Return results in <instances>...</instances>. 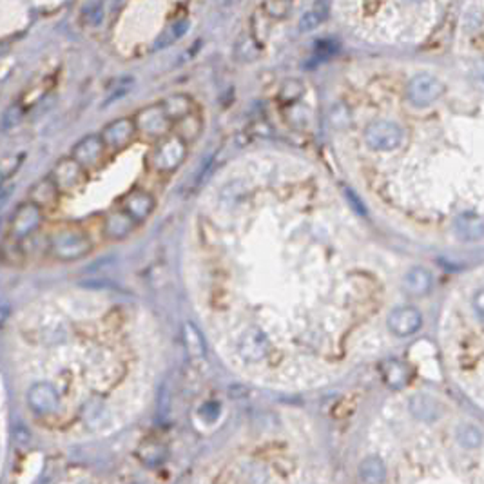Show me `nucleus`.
Listing matches in <instances>:
<instances>
[{"label": "nucleus", "mask_w": 484, "mask_h": 484, "mask_svg": "<svg viewBox=\"0 0 484 484\" xmlns=\"http://www.w3.org/2000/svg\"><path fill=\"white\" fill-rule=\"evenodd\" d=\"M91 240L85 233L73 227L60 229L51 238V252L62 261H77L91 252Z\"/></svg>", "instance_id": "f257e3e1"}, {"label": "nucleus", "mask_w": 484, "mask_h": 484, "mask_svg": "<svg viewBox=\"0 0 484 484\" xmlns=\"http://www.w3.org/2000/svg\"><path fill=\"white\" fill-rule=\"evenodd\" d=\"M404 133L401 126L388 120L372 122L370 126L365 129V142L374 151H381V153H390L403 145Z\"/></svg>", "instance_id": "f03ea898"}, {"label": "nucleus", "mask_w": 484, "mask_h": 484, "mask_svg": "<svg viewBox=\"0 0 484 484\" xmlns=\"http://www.w3.org/2000/svg\"><path fill=\"white\" fill-rule=\"evenodd\" d=\"M444 93V84L434 75L421 73L416 75L406 85L408 102L416 108H426L432 105L435 100H439Z\"/></svg>", "instance_id": "7ed1b4c3"}, {"label": "nucleus", "mask_w": 484, "mask_h": 484, "mask_svg": "<svg viewBox=\"0 0 484 484\" xmlns=\"http://www.w3.org/2000/svg\"><path fill=\"white\" fill-rule=\"evenodd\" d=\"M236 350L245 363H260L272 352V343L261 328L252 327L242 332Z\"/></svg>", "instance_id": "20e7f679"}, {"label": "nucleus", "mask_w": 484, "mask_h": 484, "mask_svg": "<svg viewBox=\"0 0 484 484\" xmlns=\"http://www.w3.org/2000/svg\"><path fill=\"white\" fill-rule=\"evenodd\" d=\"M187 156V147H185V142L179 136H169L161 142L156 147L153 154V166L158 170H170L178 169V166Z\"/></svg>", "instance_id": "39448f33"}, {"label": "nucleus", "mask_w": 484, "mask_h": 484, "mask_svg": "<svg viewBox=\"0 0 484 484\" xmlns=\"http://www.w3.org/2000/svg\"><path fill=\"white\" fill-rule=\"evenodd\" d=\"M42 223V209L31 200L18 205L11 218V236L13 240H22L31 236Z\"/></svg>", "instance_id": "423d86ee"}, {"label": "nucleus", "mask_w": 484, "mask_h": 484, "mask_svg": "<svg viewBox=\"0 0 484 484\" xmlns=\"http://www.w3.org/2000/svg\"><path fill=\"white\" fill-rule=\"evenodd\" d=\"M136 131H142L147 136H166L170 127V118L167 117L161 103L142 109L135 118Z\"/></svg>", "instance_id": "0eeeda50"}, {"label": "nucleus", "mask_w": 484, "mask_h": 484, "mask_svg": "<svg viewBox=\"0 0 484 484\" xmlns=\"http://www.w3.org/2000/svg\"><path fill=\"white\" fill-rule=\"evenodd\" d=\"M386 325L394 336L408 337L421 328L423 318L419 310H416L413 307H399V309L392 310L388 319H386Z\"/></svg>", "instance_id": "6e6552de"}, {"label": "nucleus", "mask_w": 484, "mask_h": 484, "mask_svg": "<svg viewBox=\"0 0 484 484\" xmlns=\"http://www.w3.org/2000/svg\"><path fill=\"white\" fill-rule=\"evenodd\" d=\"M50 178L59 191H73L84 179V167L75 158H62L53 167Z\"/></svg>", "instance_id": "1a4fd4ad"}, {"label": "nucleus", "mask_w": 484, "mask_h": 484, "mask_svg": "<svg viewBox=\"0 0 484 484\" xmlns=\"http://www.w3.org/2000/svg\"><path fill=\"white\" fill-rule=\"evenodd\" d=\"M59 392L54 390L50 383H35L27 390V404L38 416L53 413L59 408Z\"/></svg>", "instance_id": "9d476101"}, {"label": "nucleus", "mask_w": 484, "mask_h": 484, "mask_svg": "<svg viewBox=\"0 0 484 484\" xmlns=\"http://www.w3.org/2000/svg\"><path fill=\"white\" fill-rule=\"evenodd\" d=\"M135 120H131V118H118V120L111 122L109 126H105V129L102 131V140L108 147L122 149L135 138Z\"/></svg>", "instance_id": "9b49d317"}, {"label": "nucleus", "mask_w": 484, "mask_h": 484, "mask_svg": "<svg viewBox=\"0 0 484 484\" xmlns=\"http://www.w3.org/2000/svg\"><path fill=\"white\" fill-rule=\"evenodd\" d=\"M103 151H105V144H103L102 136L89 135L82 138L75 147H73V156L80 163L82 167H93L96 166L102 158Z\"/></svg>", "instance_id": "f8f14e48"}, {"label": "nucleus", "mask_w": 484, "mask_h": 484, "mask_svg": "<svg viewBox=\"0 0 484 484\" xmlns=\"http://www.w3.org/2000/svg\"><path fill=\"white\" fill-rule=\"evenodd\" d=\"M154 209L153 196L147 193H131L124 200V211L135 221H144Z\"/></svg>", "instance_id": "ddd939ff"}, {"label": "nucleus", "mask_w": 484, "mask_h": 484, "mask_svg": "<svg viewBox=\"0 0 484 484\" xmlns=\"http://www.w3.org/2000/svg\"><path fill=\"white\" fill-rule=\"evenodd\" d=\"M136 221L127 214L126 211H115L105 218V223H103V233L108 238L112 240H122L126 238L127 234H131V230L135 229Z\"/></svg>", "instance_id": "4468645a"}, {"label": "nucleus", "mask_w": 484, "mask_h": 484, "mask_svg": "<svg viewBox=\"0 0 484 484\" xmlns=\"http://www.w3.org/2000/svg\"><path fill=\"white\" fill-rule=\"evenodd\" d=\"M328 11H330V0H316L314 8L309 9L300 20V31L309 33L314 31L321 26L328 17Z\"/></svg>", "instance_id": "2eb2a0df"}, {"label": "nucleus", "mask_w": 484, "mask_h": 484, "mask_svg": "<svg viewBox=\"0 0 484 484\" xmlns=\"http://www.w3.org/2000/svg\"><path fill=\"white\" fill-rule=\"evenodd\" d=\"M404 288L412 296H425L432 288L430 270L423 269V267H413L412 270H408L406 278H404Z\"/></svg>", "instance_id": "dca6fc26"}, {"label": "nucleus", "mask_w": 484, "mask_h": 484, "mask_svg": "<svg viewBox=\"0 0 484 484\" xmlns=\"http://www.w3.org/2000/svg\"><path fill=\"white\" fill-rule=\"evenodd\" d=\"M57 198H59V189H57L51 178L41 179L38 184L33 185L31 193H29V200L36 203L41 209L53 205L57 202Z\"/></svg>", "instance_id": "f3484780"}, {"label": "nucleus", "mask_w": 484, "mask_h": 484, "mask_svg": "<svg viewBox=\"0 0 484 484\" xmlns=\"http://www.w3.org/2000/svg\"><path fill=\"white\" fill-rule=\"evenodd\" d=\"M161 108H163L167 117L170 118V122H178L179 118L187 117L189 112H193L194 102L189 98L187 94H173V96L161 102Z\"/></svg>", "instance_id": "a211bd4d"}, {"label": "nucleus", "mask_w": 484, "mask_h": 484, "mask_svg": "<svg viewBox=\"0 0 484 484\" xmlns=\"http://www.w3.org/2000/svg\"><path fill=\"white\" fill-rule=\"evenodd\" d=\"M383 377H385L386 385L392 388H401L410 381V368L401 361L395 359H388L383 365Z\"/></svg>", "instance_id": "6ab92c4d"}, {"label": "nucleus", "mask_w": 484, "mask_h": 484, "mask_svg": "<svg viewBox=\"0 0 484 484\" xmlns=\"http://www.w3.org/2000/svg\"><path fill=\"white\" fill-rule=\"evenodd\" d=\"M189 29V20L187 18H179V20H175V22L167 26L163 31L160 33V36L154 42V51L166 50L169 45H173L175 42H178L182 36L187 33Z\"/></svg>", "instance_id": "aec40b11"}, {"label": "nucleus", "mask_w": 484, "mask_h": 484, "mask_svg": "<svg viewBox=\"0 0 484 484\" xmlns=\"http://www.w3.org/2000/svg\"><path fill=\"white\" fill-rule=\"evenodd\" d=\"M385 462L379 457H367L359 464V479L368 484H379L385 481Z\"/></svg>", "instance_id": "412c9836"}, {"label": "nucleus", "mask_w": 484, "mask_h": 484, "mask_svg": "<svg viewBox=\"0 0 484 484\" xmlns=\"http://www.w3.org/2000/svg\"><path fill=\"white\" fill-rule=\"evenodd\" d=\"M260 53L261 44L256 41V36L252 33L251 35L245 33V35L240 36L238 42H236V47H234L236 60H240V62H254V60H258Z\"/></svg>", "instance_id": "4be33fe9"}, {"label": "nucleus", "mask_w": 484, "mask_h": 484, "mask_svg": "<svg viewBox=\"0 0 484 484\" xmlns=\"http://www.w3.org/2000/svg\"><path fill=\"white\" fill-rule=\"evenodd\" d=\"M459 236L464 240H481L483 238V218L477 214L461 216L455 223Z\"/></svg>", "instance_id": "5701e85b"}, {"label": "nucleus", "mask_w": 484, "mask_h": 484, "mask_svg": "<svg viewBox=\"0 0 484 484\" xmlns=\"http://www.w3.org/2000/svg\"><path fill=\"white\" fill-rule=\"evenodd\" d=\"M184 343L187 352L193 358H203L205 355V341H203L202 334L193 323H185L184 325Z\"/></svg>", "instance_id": "b1692460"}, {"label": "nucleus", "mask_w": 484, "mask_h": 484, "mask_svg": "<svg viewBox=\"0 0 484 484\" xmlns=\"http://www.w3.org/2000/svg\"><path fill=\"white\" fill-rule=\"evenodd\" d=\"M410 410L413 412V416L423 419V421H432L435 417L439 416V408L435 404V401L428 395H417L410 401Z\"/></svg>", "instance_id": "393cba45"}, {"label": "nucleus", "mask_w": 484, "mask_h": 484, "mask_svg": "<svg viewBox=\"0 0 484 484\" xmlns=\"http://www.w3.org/2000/svg\"><path fill=\"white\" fill-rule=\"evenodd\" d=\"M457 439L459 444H462L464 448H479L481 443H483V434L477 426L464 425L457 430Z\"/></svg>", "instance_id": "a878e982"}, {"label": "nucleus", "mask_w": 484, "mask_h": 484, "mask_svg": "<svg viewBox=\"0 0 484 484\" xmlns=\"http://www.w3.org/2000/svg\"><path fill=\"white\" fill-rule=\"evenodd\" d=\"M138 455L145 464H158V462H161L167 457V450L161 444L147 443L140 448Z\"/></svg>", "instance_id": "bb28decb"}, {"label": "nucleus", "mask_w": 484, "mask_h": 484, "mask_svg": "<svg viewBox=\"0 0 484 484\" xmlns=\"http://www.w3.org/2000/svg\"><path fill=\"white\" fill-rule=\"evenodd\" d=\"M178 129H179V138L184 140H193L196 138L198 135H200V131H202V124H200V120L198 118H194L193 112H189L187 117L179 118L178 120Z\"/></svg>", "instance_id": "cd10ccee"}, {"label": "nucleus", "mask_w": 484, "mask_h": 484, "mask_svg": "<svg viewBox=\"0 0 484 484\" xmlns=\"http://www.w3.org/2000/svg\"><path fill=\"white\" fill-rule=\"evenodd\" d=\"M305 93V87L301 84L300 80L296 78H291V80H285L281 85V91H279V98L283 102H296V100L301 98V94Z\"/></svg>", "instance_id": "c85d7f7f"}, {"label": "nucleus", "mask_w": 484, "mask_h": 484, "mask_svg": "<svg viewBox=\"0 0 484 484\" xmlns=\"http://www.w3.org/2000/svg\"><path fill=\"white\" fill-rule=\"evenodd\" d=\"M20 163H22V156H8L0 160V184L11 178L18 170Z\"/></svg>", "instance_id": "c756f323"}, {"label": "nucleus", "mask_w": 484, "mask_h": 484, "mask_svg": "<svg viewBox=\"0 0 484 484\" xmlns=\"http://www.w3.org/2000/svg\"><path fill=\"white\" fill-rule=\"evenodd\" d=\"M22 117H24L22 109L18 108V105H11V108H9L8 111L4 112V117H2V124H0V126H2V129L4 131L13 129L15 126H18V124H20Z\"/></svg>", "instance_id": "7c9ffc66"}, {"label": "nucleus", "mask_w": 484, "mask_h": 484, "mask_svg": "<svg viewBox=\"0 0 484 484\" xmlns=\"http://www.w3.org/2000/svg\"><path fill=\"white\" fill-rule=\"evenodd\" d=\"M265 9H267V15H270L274 18L285 17L288 11V2L287 0H269L265 4Z\"/></svg>", "instance_id": "2f4dec72"}, {"label": "nucleus", "mask_w": 484, "mask_h": 484, "mask_svg": "<svg viewBox=\"0 0 484 484\" xmlns=\"http://www.w3.org/2000/svg\"><path fill=\"white\" fill-rule=\"evenodd\" d=\"M9 312H11V307H9V303L0 298V327H2L6 321H8Z\"/></svg>", "instance_id": "473e14b6"}, {"label": "nucleus", "mask_w": 484, "mask_h": 484, "mask_svg": "<svg viewBox=\"0 0 484 484\" xmlns=\"http://www.w3.org/2000/svg\"><path fill=\"white\" fill-rule=\"evenodd\" d=\"M406 2H412V4H423L425 0H406Z\"/></svg>", "instance_id": "72a5a7b5"}, {"label": "nucleus", "mask_w": 484, "mask_h": 484, "mask_svg": "<svg viewBox=\"0 0 484 484\" xmlns=\"http://www.w3.org/2000/svg\"><path fill=\"white\" fill-rule=\"evenodd\" d=\"M218 2H220V4H229L230 0H218Z\"/></svg>", "instance_id": "f704fd0d"}]
</instances>
